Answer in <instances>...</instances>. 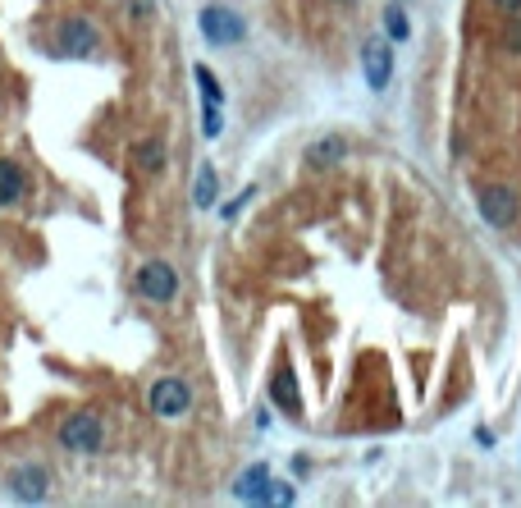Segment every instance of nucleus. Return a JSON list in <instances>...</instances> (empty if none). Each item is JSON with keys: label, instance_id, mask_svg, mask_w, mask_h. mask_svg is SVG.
<instances>
[{"label": "nucleus", "instance_id": "f257e3e1", "mask_svg": "<svg viewBox=\"0 0 521 508\" xmlns=\"http://www.w3.org/2000/svg\"><path fill=\"white\" fill-rule=\"evenodd\" d=\"M197 28H202V37L211 47H238L248 37V23L238 19L233 10H224V5H206L202 19H197Z\"/></svg>", "mask_w": 521, "mask_h": 508}, {"label": "nucleus", "instance_id": "f03ea898", "mask_svg": "<svg viewBox=\"0 0 521 508\" xmlns=\"http://www.w3.org/2000/svg\"><path fill=\"white\" fill-rule=\"evenodd\" d=\"M147 403H151V412H155V417L174 421V417H183V412L192 408V389H188V385H183L179 376H160V380L151 385Z\"/></svg>", "mask_w": 521, "mask_h": 508}, {"label": "nucleus", "instance_id": "7ed1b4c3", "mask_svg": "<svg viewBox=\"0 0 521 508\" xmlns=\"http://www.w3.org/2000/svg\"><path fill=\"white\" fill-rule=\"evenodd\" d=\"M475 207H480V216L490 220V229H512L517 224V192L503 188V183H485V188H480Z\"/></svg>", "mask_w": 521, "mask_h": 508}, {"label": "nucleus", "instance_id": "20e7f679", "mask_svg": "<svg viewBox=\"0 0 521 508\" xmlns=\"http://www.w3.org/2000/svg\"><path fill=\"white\" fill-rule=\"evenodd\" d=\"M138 293L147 302H174V293H179L174 266L170 261H147V266H138Z\"/></svg>", "mask_w": 521, "mask_h": 508}, {"label": "nucleus", "instance_id": "39448f33", "mask_svg": "<svg viewBox=\"0 0 521 508\" xmlns=\"http://www.w3.org/2000/svg\"><path fill=\"white\" fill-rule=\"evenodd\" d=\"M60 444L73 453H97L101 449V417L97 412H73L60 426Z\"/></svg>", "mask_w": 521, "mask_h": 508}, {"label": "nucleus", "instance_id": "423d86ee", "mask_svg": "<svg viewBox=\"0 0 521 508\" xmlns=\"http://www.w3.org/2000/svg\"><path fill=\"white\" fill-rule=\"evenodd\" d=\"M362 69H366V88L371 92H384L389 78H393V51H389V42L371 37V42L362 47Z\"/></svg>", "mask_w": 521, "mask_h": 508}, {"label": "nucleus", "instance_id": "0eeeda50", "mask_svg": "<svg viewBox=\"0 0 521 508\" xmlns=\"http://www.w3.org/2000/svg\"><path fill=\"white\" fill-rule=\"evenodd\" d=\"M233 495L248 499V504H274V477H270V467L265 462H252L248 472L233 481Z\"/></svg>", "mask_w": 521, "mask_h": 508}, {"label": "nucleus", "instance_id": "6e6552de", "mask_svg": "<svg viewBox=\"0 0 521 508\" xmlns=\"http://www.w3.org/2000/svg\"><path fill=\"white\" fill-rule=\"evenodd\" d=\"M55 37H60V51L64 55H92L101 47V37H97V28L88 19H64Z\"/></svg>", "mask_w": 521, "mask_h": 508}, {"label": "nucleus", "instance_id": "1a4fd4ad", "mask_svg": "<svg viewBox=\"0 0 521 508\" xmlns=\"http://www.w3.org/2000/svg\"><path fill=\"white\" fill-rule=\"evenodd\" d=\"M348 156V138L343 133H325L307 147V170H334L339 161Z\"/></svg>", "mask_w": 521, "mask_h": 508}, {"label": "nucleus", "instance_id": "9d476101", "mask_svg": "<svg viewBox=\"0 0 521 508\" xmlns=\"http://www.w3.org/2000/svg\"><path fill=\"white\" fill-rule=\"evenodd\" d=\"M46 486H51L46 467H32V462H23V467H14V472H10V490H14L19 499H28V504L46 499Z\"/></svg>", "mask_w": 521, "mask_h": 508}, {"label": "nucleus", "instance_id": "9b49d317", "mask_svg": "<svg viewBox=\"0 0 521 508\" xmlns=\"http://www.w3.org/2000/svg\"><path fill=\"white\" fill-rule=\"evenodd\" d=\"M270 403H274V408H284V412H293V417H298V408H302V399H298V376H293L289 367L270 376Z\"/></svg>", "mask_w": 521, "mask_h": 508}, {"label": "nucleus", "instance_id": "f8f14e48", "mask_svg": "<svg viewBox=\"0 0 521 508\" xmlns=\"http://www.w3.org/2000/svg\"><path fill=\"white\" fill-rule=\"evenodd\" d=\"M215 198H220V174L211 161H202L197 165V179H192V202H197V211H211Z\"/></svg>", "mask_w": 521, "mask_h": 508}, {"label": "nucleus", "instance_id": "ddd939ff", "mask_svg": "<svg viewBox=\"0 0 521 508\" xmlns=\"http://www.w3.org/2000/svg\"><path fill=\"white\" fill-rule=\"evenodd\" d=\"M23 192H28V179H23V170H19L14 161H0V207L19 202Z\"/></svg>", "mask_w": 521, "mask_h": 508}, {"label": "nucleus", "instance_id": "4468645a", "mask_svg": "<svg viewBox=\"0 0 521 508\" xmlns=\"http://www.w3.org/2000/svg\"><path fill=\"white\" fill-rule=\"evenodd\" d=\"M138 170H142V174H160V170H165V142H160V138H147V142L138 147Z\"/></svg>", "mask_w": 521, "mask_h": 508}, {"label": "nucleus", "instance_id": "2eb2a0df", "mask_svg": "<svg viewBox=\"0 0 521 508\" xmlns=\"http://www.w3.org/2000/svg\"><path fill=\"white\" fill-rule=\"evenodd\" d=\"M384 32H389V42H408L412 37V23H408L403 5H384Z\"/></svg>", "mask_w": 521, "mask_h": 508}, {"label": "nucleus", "instance_id": "dca6fc26", "mask_svg": "<svg viewBox=\"0 0 521 508\" xmlns=\"http://www.w3.org/2000/svg\"><path fill=\"white\" fill-rule=\"evenodd\" d=\"M192 78H197V88H202V97H206V101H215V106L224 101V88H220V78H215V73H211L206 64H197V69H192Z\"/></svg>", "mask_w": 521, "mask_h": 508}, {"label": "nucleus", "instance_id": "f3484780", "mask_svg": "<svg viewBox=\"0 0 521 508\" xmlns=\"http://www.w3.org/2000/svg\"><path fill=\"white\" fill-rule=\"evenodd\" d=\"M202 133H206V138H220V133H224V114H220L215 101H206V110H202Z\"/></svg>", "mask_w": 521, "mask_h": 508}, {"label": "nucleus", "instance_id": "a211bd4d", "mask_svg": "<svg viewBox=\"0 0 521 508\" xmlns=\"http://www.w3.org/2000/svg\"><path fill=\"white\" fill-rule=\"evenodd\" d=\"M503 47H508V55H521V10L512 14V23L503 32Z\"/></svg>", "mask_w": 521, "mask_h": 508}, {"label": "nucleus", "instance_id": "6ab92c4d", "mask_svg": "<svg viewBox=\"0 0 521 508\" xmlns=\"http://www.w3.org/2000/svg\"><path fill=\"white\" fill-rule=\"evenodd\" d=\"M252 198H256V188H243V198H238V202H229V207H224L220 216H224V220H233V216H238V211H243V207H248Z\"/></svg>", "mask_w": 521, "mask_h": 508}, {"label": "nucleus", "instance_id": "aec40b11", "mask_svg": "<svg viewBox=\"0 0 521 508\" xmlns=\"http://www.w3.org/2000/svg\"><path fill=\"white\" fill-rule=\"evenodd\" d=\"M151 10H155V0H129V19H151Z\"/></svg>", "mask_w": 521, "mask_h": 508}, {"label": "nucleus", "instance_id": "412c9836", "mask_svg": "<svg viewBox=\"0 0 521 508\" xmlns=\"http://www.w3.org/2000/svg\"><path fill=\"white\" fill-rule=\"evenodd\" d=\"M490 5L503 10V14H517V10H521V0H490Z\"/></svg>", "mask_w": 521, "mask_h": 508}, {"label": "nucleus", "instance_id": "4be33fe9", "mask_svg": "<svg viewBox=\"0 0 521 508\" xmlns=\"http://www.w3.org/2000/svg\"><path fill=\"white\" fill-rule=\"evenodd\" d=\"M475 444H485V449H494V431H485V426H480V431H475Z\"/></svg>", "mask_w": 521, "mask_h": 508}, {"label": "nucleus", "instance_id": "5701e85b", "mask_svg": "<svg viewBox=\"0 0 521 508\" xmlns=\"http://www.w3.org/2000/svg\"><path fill=\"white\" fill-rule=\"evenodd\" d=\"M330 5H343L348 10V5H357V0H330Z\"/></svg>", "mask_w": 521, "mask_h": 508}]
</instances>
